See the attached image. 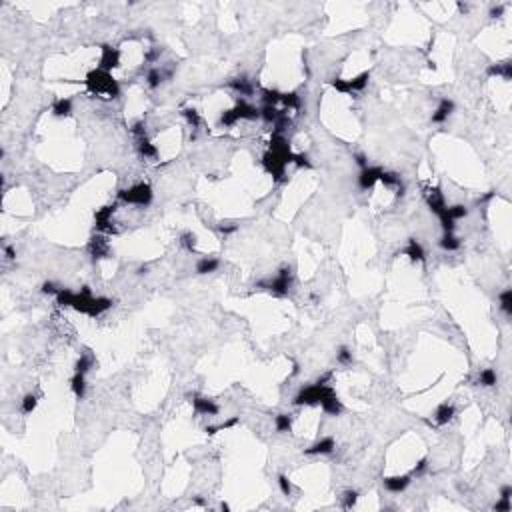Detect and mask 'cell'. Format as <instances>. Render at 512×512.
<instances>
[{
  "instance_id": "cell-1",
  "label": "cell",
  "mask_w": 512,
  "mask_h": 512,
  "mask_svg": "<svg viewBox=\"0 0 512 512\" xmlns=\"http://www.w3.org/2000/svg\"><path fill=\"white\" fill-rule=\"evenodd\" d=\"M84 84L90 88L92 94H104V96H108V98H118V96H120V86H118V82L112 78L110 72H104V70H100V68L88 72Z\"/></svg>"
},
{
  "instance_id": "cell-2",
  "label": "cell",
  "mask_w": 512,
  "mask_h": 512,
  "mask_svg": "<svg viewBox=\"0 0 512 512\" xmlns=\"http://www.w3.org/2000/svg\"><path fill=\"white\" fill-rule=\"evenodd\" d=\"M334 394V388L330 384H310V386H304L298 390V394L294 396V406H314V404H320L326 396Z\"/></svg>"
},
{
  "instance_id": "cell-3",
  "label": "cell",
  "mask_w": 512,
  "mask_h": 512,
  "mask_svg": "<svg viewBox=\"0 0 512 512\" xmlns=\"http://www.w3.org/2000/svg\"><path fill=\"white\" fill-rule=\"evenodd\" d=\"M118 198H120L122 202H126V204L146 208V206L152 202L154 192H152V188H150L148 184L138 182V184H134V186H130V188H122V190L118 192Z\"/></svg>"
},
{
  "instance_id": "cell-4",
  "label": "cell",
  "mask_w": 512,
  "mask_h": 512,
  "mask_svg": "<svg viewBox=\"0 0 512 512\" xmlns=\"http://www.w3.org/2000/svg\"><path fill=\"white\" fill-rule=\"evenodd\" d=\"M258 286L266 288L274 296H286L290 286H292V268L290 266H282L274 278L262 280V282H258Z\"/></svg>"
},
{
  "instance_id": "cell-5",
  "label": "cell",
  "mask_w": 512,
  "mask_h": 512,
  "mask_svg": "<svg viewBox=\"0 0 512 512\" xmlns=\"http://www.w3.org/2000/svg\"><path fill=\"white\" fill-rule=\"evenodd\" d=\"M262 166H264V170H266L268 174H272V178H274L276 182L286 180L284 176H286L288 164L280 158L278 154H274L272 150H266V152H264V156H262Z\"/></svg>"
},
{
  "instance_id": "cell-6",
  "label": "cell",
  "mask_w": 512,
  "mask_h": 512,
  "mask_svg": "<svg viewBox=\"0 0 512 512\" xmlns=\"http://www.w3.org/2000/svg\"><path fill=\"white\" fill-rule=\"evenodd\" d=\"M188 398H190V404H192V408H194V412H196V414L216 416L218 412H220L218 404H216L214 400L206 398V396H200V394H188Z\"/></svg>"
},
{
  "instance_id": "cell-7",
  "label": "cell",
  "mask_w": 512,
  "mask_h": 512,
  "mask_svg": "<svg viewBox=\"0 0 512 512\" xmlns=\"http://www.w3.org/2000/svg\"><path fill=\"white\" fill-rule=\"evenodd\" d=\"M382 170L384 168H380V166H366V168L360 170V174H358V186H360L362 190L374 188V184L380 180Z\"/></svg>"
},
{
  "instance_id": "cell-8",
  "label": "cell",
  "mask_w": 512,
  "mask_h": 512,
  "mask_svg": "<svg viewBox=\"0 0 512 512\" xmlns=\"http://www.w3.org/2000/svg\"><path fill=\"white\" fill-rule=\"evenodd\" d=\"M232 112H234L236 120H258L260 118V108H256L254 104L246 102L244 98H240L236 102V106L232 108Z\"/></svg>"
},
{
  "instance_id": "cell-9",
  "label": "cell",
  "mask_w": 512,
  "mask_h": 512,
  "mask_svg": "<svg viewBox=\"0 0 512 512\" xmlns=\"http://www.w3.org/2000/svg\"><path fill=\"white\" fill-rule=\"evenodd\" d=\"M336 450V440L332 438V436H324V438H320L316 440L314 444H310V446L304 450V454H308V456H326V454H332Z\"/></svg>"
},
{
  "instance_id": "cell-10",
  "label": "cell",
  "mask_w": 512,
  "mask_h": 512,
  "mask_svg": "<svg viewBox=\"0 0 512 512\" xmlns=\"http://www.w3.org/2000/svg\"><path fill=\"white\" fill-rule=\"evenodd\" d=\"M120 66V50L112 48V46H102V54H100V70L110 72L112 68Z\"/></svg>"
},
{
  "instance_id": "cell-11",
  "label": "cell",
  "mask_w": 512,
  "mask_h": 512,
  "mask_svg": "<svg viewBox=\"0 0 512 512\" xmlns=\"http://www.w3.org/2000/svg\"><path fill=\"white\" fill-rule=\"evenodd\" d=\"M454 108H456V104H454V100H450V98H440L438 100V106H436V110L432 112V122L434 124H442V122H446L448 116L454 112Z\"/></svg>"
},
{
  "instance_id": "cell-12",
  "label": "cell",
  "mask_w": 512,
  "mask_h": 512,
  "mask_svg": "<svg viewBox=\"0 0 512 512\" xmlns=\"http://www.w3.org/2000/svg\"><path fill=\"white\" fill-rule=\"evenodd\" d=\"M378 182H382L386 188H394L398 196H404V192H406V184H404V180L400 178V174H396V172H390V170H382V174H380V180Z\"/></svg>"
},
{
  "instance_id": "cell-13",
  "label": "cell",
  "mask_w": 512,
  "mask_h": 512,
  "mask_svg": "<svg viewBox=\"0 0 512 512\" xmlns=\"http://www.w3.org/2000/svg\"><path fill=\"white\" fill-rule=\"evenodd\" d=\"M410 482H412V476H410V474H402V476H388V478L382 480L384 488H386L388 492H392V494H400V492H404V490L410 486Z\"/></svg>"
},
{
  "instance_id": "cell-14",
  "label": "cell",
  "mask_w": 512,
  "mask_h": 512,
  "mask_svg": "<svg viewBox=\"0 0 512 512\" xmlns=\"http://www.w3.org/2000/svg\"><path fill=\"white\" fill-rule=\"evenodd\" d=\"M426 204L436 216H440L446 210V200H444V194L440 192V188H432V190L426 192Z\"/></svg>"
},
{
  "instance_id": "cell-15",
  "label": "cell",
  "mask_w": 512,
  "mask_h": 512,
  "mask_svg": "<svg viewBox=\"0 0 512 512\" xmlns=\"http://www.w3.org/2000/svg\"><path fill=\"white\" fill-rule=\"evenodd\" d=\"M112 212H114L112 206H104V208H100V210L96 212L94 218H96V228H98V230L108 232V234H114V232H116L114 226H112Z\"/></svg>"
},
{
  "instance_id": "cell-16",
  "label": "cell",
  "mask_w": 512,
  "mask_h": 512,
  "mask_svg": "<svg viewBox=\"0 0 512 512\" xmlns=\"http://www.w3.org/2000/svg\"><path fill=\"white\" fill-rule=\"evenodd\" d=\"M398 254H404V256H408L412 262H424L426 260V252H424V246L416 240V238H410L408 240V244L398 252Z\"/></svg>"
},
{
  "instance_id": "cell-17",
  "label": "cell",
  "mask_w": 512,
  "mask_h": 512,
  "mask_svg": "<svg viewBox=\"0 0 512 512\" xmlns=\"http://www.w3.org/2000/svg\"><path fill=\"white\" fill-rule=\"evenodd\" d=\"M320 408L324 410V414H328V416H340L342 414V410H344V406H342V402L338 400L336 392L330 394V396H326V398L320 402Z\"/></svg>"
},
{
  "instance_id": "cell-18",
  "label": "cell",
  "mask_w": 512,
  "mask_h": 512,
  "mask_svg": "<svg viewBox=\"0 0 512 512\" xmlns=\"http://www.w3.org/2000/svg\"><path fill=\"white\" fill-rule=\"evenodd\" d=\"M454 416H456V408H454V404H450V402H442V404L434 410V422H436L438 426H444V424H448Z\"/></svg>"
},
{
  "instance_id": "cell-19",
  "label": "cell",
  "mask_w": 512,
  "mask_h": 512,
  "mask_svg": "<svg viewBox=\"0 0 512 512\" xmlns=\"http://www.w3.org/2000/svg\"><path fill=\"white\" fill-rule=\"evenodd\" d=\"M218 266H220V260H218V258H214V256H202V258L196 262L194 270H196V274H210V272H216Z\"/></svg>"
},
{
  "instance_id": "cell-20",
  "label": "cell",
  "mask_w": 512,
  "mask_h": 512,
  "mask_svg": "<svg viewBox=\"0 0 512 512\" xmlns=\"http://www.w3.org/2000/svg\"><path fill=\"white\" fill-rule=\"evenodd\" d=\"M228 86L236 92H240V96H250L254 92V86L252 82L246 78V76H238V78H230L228 80Z\"/></svg>"
},
{
  "instance_id": "cell-21",
  "label": "cell",
  "mask_w": 512,
  "mask_h": 512,
  "mask_svg": "<svg viewBox=\"0 0 512 512\" xmlns=\"http://www.w3.org/2000/svg\"><path fill=\"white\" fill-rule=\"evenodd\" d=\"M88 250H90V254H92L94 260L108 256V240L104 236H94L90 240V244H88Z\"/></svg>"
},
{
  "instance_id": "cell-22",
  "label": "cell",
  "mask_w": 512,
  "mask_h": 512,
  "mask_svg": "<svg viewBox=\"0 0 512 512\" xmlns=\"http://www.w3.org/2000/svg\"><path fill=\"white\" fill-rule=\"evenodd\" d=\"M486 76H502L504 80H512V62L506 60L500 64H490L486 68Z\"/></svg>"
},
{
  "instance_id": "cell-23",
  "label": "cell",
  "mask_w": 512,
  "mask_h": 512,
  "mask_svg": "<svg viewBox=\"0 0 512 512\" xmlns=\"http://www.w3.org/2000/svg\"><path fill=\"white\" fill-rule=\"evenodd\" d=\"M136 148H138V154L142 156V158H150V160H154L156 156H158V148L144 136V138H138L136 140Z\"/></svg>"
},
{
  "instance_id": "cell-24",
  "label": "cell",
  "mask_w": 512,
  "mask_h": 512,
  "mask_svg": "<svg viewBox=\"0 0 512 512\" xmlns=\"http://www.w3.org/2000/svg\"><path fill=\"white\" fill-rule=\"evenodd\" d=\"M70 390L74 392V396H76L78 400H82L84 394H86V374L74 372V376L70 378Z\"/></svg>"
},
{
  "instance_id": "cell-25",
  "label": "cell",
  "mask_w": 512,
  "mask_h": 512,
  "mask_svg": "<svg viewBox=\"0 0 512 512\" xmlns=\"http://www.w3.org/2000/svg\"><path fill=\"white\" fill-rule=\"evenodd\" d=\"M438 246L446 252H456L460 246H462V240L458 236H454V232H444L442 238L438 240Z\"/></svg>"
},
{
  "instance_id": "cell-26",
  "label": "cell",
  "mask_w": 512,
  "mask_h": 512,
  "mask_svg": "<svg viewBox=\"0 0 512 512\" xmlns=\"http://www.w3.org/2000/svg\"><path fill=\"white\" fill-rule=\"evenodd\" d=\"M52 114L58 116V118H66L72 114V100L70 98H58L54 104H52Z\"/></svg>"
},
{
  "instance_id": "cell-27",
  "label": "cell",
  "mask_w": 512,
  "mask_h": 512,
  "mask_svg": "<svg viewBox=\"0 0 512 512\" xmlns=\"http://www.w3.org/2000/svg\"><path fill=\"white\" fill-rule=\"evenodd\" d=\"M368 80H370V72L366 70V72H360L356 78H350L348 80V90L352 92H360V90H364L366 86H368Z\"/></svg>"
},
{
  "instance_id": "cell-28",
  "label": "cell",
  "mask_w": 512,
  "mask_h": 512,
  "mask_svg": "<svg viewBox=\"0 0 512 512\" xmlns=\"http://www.w3.org/2000/svg\"><path fill=\"white\" fill-rule=\"evenodd\" d=\"M498 302H500V310L506 318H512V288H506L498 294Z\"/></svg>"
},
{
  "instance_id": "cell-29",
  "label": "cell",
  "mask_w": 512,
  "mask_h": 512,
  "mask_svg": "<svg viewBox=\"0 0 512 512\" xmlns=\"http://www.w3.org/2000/svg\"><path fill=\"white\" fill-rule=\"evenodd\" d=\"M280 114H282V112H280L276 106H268V104H262V106H260V118H262L266 124H274V122L278 120Z\"/></svg>"
},
{
  "instance_id": "cell-30",
  "label": "cell",
  "mask_w": 512,
  "mask_h": 512,
  "mask_svg": "<svg viewBox=\"0 0 512 512\" xmlns=\"http://www.w3.org/2000/svg\"><path fill=\"white\" fill-rule=\"evenodd\" d=\"M144 80H146V84H148L150 88H158L166 78H164L162 68H156V66H154V68H148V72H146V78H144Z\"/></svg>"
},
{
  "instance_id": "cell-31",
  "label": "cell",
  "mask_w": 512,
  "mask_h": 512,
  "mask_svg": "<svg viewBox=\"0 0 512 512\" xmlns=\"http://www.w3.org/2000/svg\"><path fill=\"white\" fill-rule=\"evenodd\" d=\"M92 366H94V356H92V354H80V358H78L76 364H74V372L86 374Z\"/></svg>"
},
{
  "instance_id": "cell-32",
  "label": "cell",
  "mask_w": 512,
  "mask_h": 512,
  "mask_svg": "<svg viewBox=\"0 0 512 512\" xmlns=\"http://www.w3.org/2000/svg\"><path fill=\"white\" fill-rule=\"evenodd\" d=\"M496 382H498V376H496V370H494V368H484V370L480 372V376H478L480 386L492 388V386H496Z\"/></svg>"
},
{
  "instance_id": "cell-33",
  "label": "cell",
  "mask_w": 512,
  "mask_h": 512,
  "mask_svg": "<svg viewBox=\"0 0 512 512\" xmlns=\"http://www.w3.org/2000/svg\"><path fill=\"white\" fill-rule=\"evenodd\" d=\"M274 428H276V432H290V428H292V414L280 412V414L274 416Z\"/></svg>"
},
{
  "instance_id": "cell-34",
  "label": "cell",
  "mask_w": 512,
  "mask_h": 512,
  "mask_svg": "<svg viewBox=\"0 0 512 512\" xmlns=\"http://www.w3.org/2000/svg\"><path fill=\"white\" fill-rule=\"evenodd\" d=\"M238 422H240V418H238V416H232V418H228L226 422L214 424V426H206V428H204V432H206V434H216V432H222V430H228V428L236 426Z\"/></svg>"
},
{
  "instance_id": "cell-35",
  "label": "cell",
  "mask_w": 512,
  "mask_h": 512,
  "mask_svg": "<svg viewBox=\"0 0 512 512\" xmlns=\"http://www.w3.org/2000/svg\"><path fill=\"white\" fill-rule=\"evenodd\" d=\"M446 214L454 222H458V220L468 216V208L464 204H452V206H446Z\"/></svg>"
},
{
  "instance_id": "cell-36",
  "label": "cell",
  "mask_w": 512,
  "mask_h": 512,
  "mask_svg": "<svg viewBox=\"0 0 512 512\" xmlns=\"http://www.w3.org/2000/svg\"><path fill=\"white\" fill-rule=\"evenodd\" d=\"M340 500H342V508H344V510H350V508L356 506V502H358V490H352V488L344 490L342 496H340Z\"/></svg>"
},
{
  "instance_id": "cell-37",
  "label": "cell",
  "mask_w": 512,
  "mask_h": 512,
  "mask_svg": "<svg viewBox=\"0 0 512 512\" xmlns=\"http://www.w3.org/2000/svg\"><path fill=\"white\" fill-rule=\"evenodd\" d=\"M280 102H282L286 108H290V110H298V108L302 106V100H300V96L296 94V92H282Z\"/></svg>"
},
{
  "instance_id": "cell-38",
  "label": "cell",
  "mask_w": 512,
  "mask_h": 512,
  "mask_svg": "<svg viewBox=\"0 0 512 512\" xmlns=\"http://www.w3.org/2000/svg\"><path fill=\"white\" fill-rule=\"evenodd\" d=\"M36 404H38V396L32 394V392H28V394L22 398V402H20V410H22L24 414H32L34 408H36Z\"/></svg>"
},
{
  "instance_id": "cell-39",
  "label": "cell",
  "mask_w": 512,
  "mask_h": 512,
  "mask_svg": "<svg viewBox=\"0 0 512 512\" xmlns=\"http://www.w3.org/2000/svg\"><path fill=\"white\" fill-rule=\"evenodd\" d=\"M280 98H282V92H278V90H270V88L262 90V102L268 106H276L280 102Z\"/></svg>"
},
{
  "instance_id": "cell-40",
  "label": "cell",
  "mask_w": 512,
  "mask_h": 512,
  "mask_svg": "<svg viewBox=\"0 0 512 512\" xmlns=\"http://www.w3.org/2000/svg\"><path fill=\"white\" fill-rule=\"evenodd\" d=\"M182 116L186 118V122H188L192 128H198L202 124V118H200L198 110H194V108H184V110H182Z\"/></svg>"
},
{
  "instance_id": "cell-41",
  "label": "cell",
  "mask_w": 512,
  "mask_h": 512,
  "mask_svg": "<svg viewBox=\"0 0 512 512\" xmlns=\"http://www.w3.org/2000/svg\"><path fill=\"white\" fill-rule=\"evenodd\" d=\"M336 360H338V364H342V366H350L352 362H354L352 350L348 346H340L338 352H336Z\"/></svg>"
},
{
  "instance_id": "cell-42",
  "label": "cell",
  "mask_w": 512,
  "mask_h": 512,
  "mask_svg": "<svg viewBox=\"0 0 512 512\" xmlns=\"http://www.w3.org/2000/svg\"><path fill=\"white\" fill-rule=\"evenodd\" d=\"M180 244L188 250V252H194L196 250V234L194 232H184L180 236Z\"/></svg>"
},
{
  "instance_id": "cell-43",
  "label": "cell",
  "mask_w": 512,
  "mask_h": 512,
  "mask_svg": "<svg viewBox=\"0 0 512 512\" xmlns=\"http://www.w3.org/2000/svg\"><path fill=\"white\" fill-rule=\"evenodd\" d=\"M220 126H224V128H230V126H234L238 120H236V116H234V112H232V108L230 110H224L222 114H220Z\"/></svg>"
},
{
  "instance_id": "cell-44",
  "label": "cell",
  "mask_w": 512,
  "mask_h": 512,
  "mask_svg": "<svg viewBox=\"0 0 512 512\" xmlns=\"http://www.w3.org/2000/svg\"><path fill=\"white\" fill-rule=\"evenodd\" d=\"M330 84H332V88H334L336 92H340V94H350V90H348V80H344V78H332Z\"/></svg>"
},
{
  "instance_id": "cell-45",
  "label": "cell",
  "mask_w": 512,
  "mask_h": 512,
  "mask_svg": "<svg viewBox=\"0 0 512 512\" xmlns=\"http://www.w3.org/2000/svg\"><path fill=\"white\" fill-rule=\"evenodd\" d=\"M426 470H428V458H422V460H418V462H416V466L412 468L410 476L420 478V476H424V474H426Z\"/></svg>"
},
{
  "instance_id": "cell-46",
  "label": "cell",
  "mask_w": 512,
  "mask_h": 512,
  "mask_svg": "<svg viewBox=\"0 0 512 512\" xmlns=\"http://www.w3.org/2000/svg\"><path fill=\"white\" fill-rule=\"evenodd\" d=\"M292 164L296 166V168H310L312 166V162L308 158V154H304V152H300V154H294V158H292Z\"/></svg>"
},
{
  "instance_id": "cell-47",
  "label": "cell",
  "mask_w": 512,
  "mask_h": 512,
  "mask_svg": "<svg viewBox=\"0 0 512 512\" xmlns=\"http://www.w3.org/2000/svg\"><path fill=\"white\" fill-rule=\"evenodd\" d=\"M278 488L284 496H290L292 494V482L288 480L286 474H278Z\"/></svg>"
},
{
  "instance_id": "cell-48",
  "label": "cell",
  "mask_w": 512,
  "mask_h": 512,
  "mask_svg": "<svg viewBox=\"0 0 512 512\" xmlns=\"http://www.w3.org/2000/svg\"><path fill=\"white\" fill-rule=\"evenodd\" d=\"M494 510L496 512H510L512 510V502H510V498H500L494 506H492Z\"/></svg>"
},
{
  "instance_id": "cell-49",
  "label": "cell",
  "mask_w": 512,
  "mask_h": 512,
  "mask_svg": "<svg viewBox=\"0 0 512 512\" xmlns=\"http://www.w3.org/2000/svg\"><path fill=\"white\" fill-rule=\"evenodd\" d=\"M58 290H60V288L56 286L54 282H50V280H48V282H44V284L40 286V292H42V294H54V296H56V294H58Z\"/></svg>"
},
{
  "instance_id": "cell-50",
  "label": "cell",
  "mask_w": 512,
  "mask_h": 512,
  "mask_svg": "<svg viewBox=\"0 0 512 512\" xmlns=\"http://www.w3.org/2000/svg\"><path fill=\"white\" fill-rule=\"evenodd\" d=\"M354 162H356V166H358L360 170H364L366 166H370V164H368V158H366V154H362V152L354 154Z\"/></svg>"
},
{
  "instance_id": "cell-51",
  "label": "cell",
  "mask_w": 512,
  "mask_h": 512,
  "mask_svg": "<svg viewBox=\"0 0 512 512\" xmlns=\"http://www.w3.org/2000/svg\"><path fill=\"white\" fill-rule=\"evenodd\" d=\"M502 14H504V6H502V4L492 6V8H490V12H488V16H490V18H500Z\"/></svg>"
},
{
  "instance_id": "cell-52",
  "label": "cell",
  "mask_w": 512,
  "mask_h": 512,
  "mask_svg": "<svg viewBox=\"0 0 512 512\" xmlns=\"http://www.w3.org/2000/svg\"><path fill=\"white\" fill-rule=\"evenodd\" d=\"M218 230H220L222 234H232V232H236V230H238V224H220V226H218Z\"/></svg>"
},
{
  "instance_id": "cell-53",
  "label": "cell",
  "mask_w": 512,
  "mask_h": 512,
  "mask_svg": "<svg viewBox=\"0 0 512 512\" xmlns=\"http://www.w3.org/2000/svg\"><path fill=\"white\" fill-rule=\"evenodd\" d=\"M512 496V486L510 484H504L502 488H500V498H510Z\"/></svg>"
},
{
  "instance_id": "cell-54",
  "label": "cell",
  "mask_w": 512,
  "mask_h": 512,
  "mask_svg": "<svg viewBox=\"0 0 512 512\" xmlns=\"http://www.w3.org/2000/svg\"><path fill=\"white\" fill-rule=\"evenodd\" d=\"M4 256H6L8 260H14V258H16V248H14V246H4Z\"/></svg>"
},
{
  "instance_id": "cell-55",
  "label": "cell",
  "mask_w": 512,
  "mask_h": 512,
  "mask_svg": "<svg viewBox=\"0 0 512 512\" xmlns=\"http://www.w3.org/2000/svg\"><path fill=\"white\" fill-rule=\"evenodd\" d=\"M456 6H458V10H460L462 14H466V12H468V4H462V2H458Z\"/></svg>"
},
{
  "instance_id": "cell-56",
  "label": "cell",
  "mask_w": 512,
  "mask_h": 512,
  "mask_svg": "<svg viewBox=\"0 0 512 512\" xmlns=\"http://www.w3.org/2000/svg\"><path fill=\"white\" fill-rule=\"evenodd\" d=\"M138 274H148V266H140V268H138Z\"/></svg>"
}]
</instances>
